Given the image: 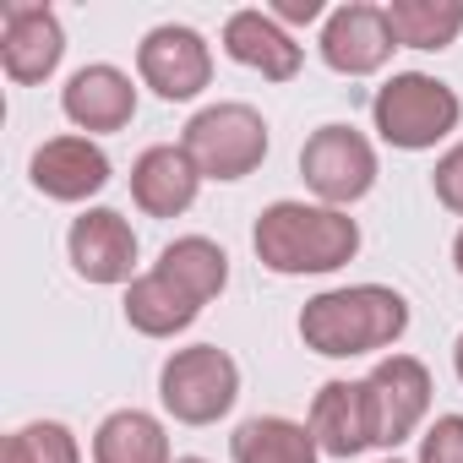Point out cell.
Returning <instances> with one entry per match:
<instances>
[{"mask_svg": "<svg viewBox=\"0 0 463 463\" xmlns=\"http://www.w3.org/2000/svg\"><path fill=\"white\" fill-rule=\"evenodd\" d=\"M452 371H458V382H463V333H458V344H452Z\"/></svg>", "mask_w": 463, "mask_h": 463, "instance_id": "484cf974", "label": "cell"}, {"mask_svg": "<svg viewBox=\"0 0 463 463\" xmlns=\"http://www.w3.org/2000/svg\"><path fill=\"white\" fill-rule=\"evenodd\" d=\"M202 317V300H191L175 279H164L158 268L126 284V322L142 338H175Z\"/></svg>", "mask_w": 463, "mask_h": 463, "instance_id": "e0dca14e", "label": "cell"}, {"mask_svg": "<svg viewBox=\"0 0 463 463\" xmlns=\"http://www.w3.org/2000/svg\"><path fill=\"white\" fill-rule=\"evenodd\" d=\"M61 109L77 131H126L137 115V88L120 66H82L61 88Z\"/></svg>", "mask_w": 463, "mask_h": 463, "instance_id": "5bb4252c", "label": "cell"}, {"mask_svg": "<svg viewBox=\"0 0 463 463\" xmlns=\"http://www.w3.org/2000/svg\"><path fill=\"white\" fill-rule=\"evenodd\" d=\"M382 463H403V458H382Z\"/></svg>", "mask_w": 463, "mask_h": 463, "instance_id": "f1b7e54d", "label": "cell"}, {"mask_svg": "<svg viewBox=\"0 0 463 463\" xmlns=\"http://www.w3.org/2000/svg\"><path fill=\"white\" fill-rule=\"evenodd\" d=\"M93 463H175L169 436L147 409H115L93 430Z\"/></svg>", "mask_w": 463, "mask_h": 463, "instance_id": "d6986e66", "label": "cell"}, {"mask_svg": "<svg viewBox=\"0 0 463 463\" xmlns=\"http://www.w3.org/2000/svg\"><path fill=\"white\" fill-rule=\"evenodd\" d=\"M322 17V0H279L273 6V23L284 28V23H317Z\"/></svg>", "mask_w": 463, "mask_h": 463, "instance_id": "d4e9b609", "label": "cell"}, {"mask_svg": "<svg viewBox=\"0 0 463 463\" xmlns=\"http://www.w3.org/2000/svg\"><path fill=\"white\" fill-rule=\"evenodd\" d=\"M158 273L175 279V284H180L191 300H202V306L229 289V257H223V246H213L207 235H180V241H169L164 257H158Z\"/></svg>", "mask_w": 463, "mask_h": 463, "instance_id": "ffe728a7", "label": "cell"}, {"mask_svg": "<svg viewBox=\"0 0 463 463\" xmlns=\"http://www.w3.org/2000/svg\"><path fill=\"white\" fill-rule=\"evenodd\" d=\"M137 71H142V82H147L158 99L185 104V99H196V93L213 82V50H207V39H202L196 28L164 23V28H153V33L137 44Z\"/></svg>", "mask_w": 463, "mask_h": 463, "instance_id": "ba28073f", "label": "cell"}, {"mask_svg": "<svg viewBox=\"0 0 463 463\" xmlns=\"http://www.w3.org/2000/svg\"><path fill=\"white\" fill-rule=\"evenodd\" d=\"M430 185H436V202H441V207L463 213V142H452V147L436 158V169H430Z\"/></svg>", "mask_w": 463, "mask_h": 463, "instance_id": "cb8c5ba5", "label": "cell"}, {"mask_svg": "<svg viewBox=\"0 0 463 463\" xmlns=\"http://www.w3.org/2000/svg\"><path fill=\"white\" fill-rule=\"evenodd\" d=\"M371 120H376L387 147L425 153V147H436L441 137L458 131L463 99L441 77H430V71H392L376 88V99H371Z\"/></svg>", "mask_w": 463, "mask_h": 463, "instance_id": "3957f363", "label": "cell"}, {"mask_svg": "<svg viewBox=\"0 0 463 463\" xmlns=\"http://www.w3.org/2000/svg\"><path fill=\"white\" fill-rule=\"evenodd\" d=\"M322 61L338 71V77H371L392 61V28H387V12L382 6H365V0H349V6L327 12L322 23V39H317Z\"/></svg>", "mask_w": 463, "mask_h": 463, "instance_id": "30bf717a", "label": "cell"}, {"mask_svg": "<svg viewBox=\"0 0 463 463\" xmlns=\"http://www.w3.org/2000/svg\"><path fill=\"white\" fill-rule=\"evenodd\" d=\"M175 463H207V458H175Z\"/></svg>", "mask_w": 463, "mask_h": 463, "instance_id": "83f0119b", "label": "cell"}, {"mask_svg": "<svg viewBox=\"0 0 463 463\" xmlns=\"http://www.w3.org/2000/svg\"><path fill=\"white\" fill-rule=\"evenodd\" d=\"M223 55L235 66L262 71L268 82H289L300 71V44L289 39V28L273 23V12H235L223 23Z\"/></svg>", "mask_w": 463, "mask_h": 463, "instance_id": "2e32d148", "label": "cell"}, {"mask_svg": "<svg viewBox=\"0 0 463 463\" xmlns=\"http://www.w3.org/2000/svg\"><path fill=\"white\" fill-rule=\"evenodd\" d=\"M300 175L322 207H349L376 185V147L354 126H322L300 147Z\"/></svg>", "mask_w": 463, "mask_h": 463, "instance_id": "8992f818", "label": "cell"}, {"mask_svg": "<svg viewBox=\"0 0 463 463\" xmlns=\"http://www.w3.org/2000/svg\"><path fill=\"white\" fill-rule=\"evenodd\" d=\"M452 262H458V273H463V229H458V241H452Z\"/></svg>", "mask_w": 463, "mask_h": 463, "instance_id": "4316f807", "label": "cell"}, {"mask_svg": "<svg viewBox=\"0 0 463 463\" xmlns=\"http://www.w3.org/2000/svg\"><path fill=\"white\" fill-rule=\"evenodd\" d=\"M235 398H241V365L218 344L175 349L158 371V403L180 425H213L235 409Z\"/></svg>", "mask_w": 463, "mask_h": 463, "instance_id": "277c9868", "label": "cell"}, {"mask_svg": "<svg viewBox=\"0 0 463 463\" xmlns=\"http://www.w3.org/2000/svg\"><path fill=\"white\" fill-rule=\"evenodd\" d=\"M311 436L322 458H360L371 447V409H365V382H322L311 398Z\"/></svg>", "mask_w": 463, "mask_h": 463, "instance_id": "9a60e30c", "label": "cell"}, {"mask_svg": "<svg viewBox=\"0 0 463 463\" xmlns=\"http://www.w3.org/2000/svg\"><path fill=\"white\" fill-rule=\"evenodd\" d=\"M180 147L202 169V180H246L268 158V120L251 104H207L185 120Z\"/></svg>", "mask_w": 463, "mask_h": 463, "instance_id": "5b68a950", "label": "cell"}, {"mask_svg": "<svg viewBox=\"0 0 463 463\" xmlns=\"http://www.w3.org/2000/svg\"><path fill=\"white\" fill-rule=\"evenodd\" d=\"M196 185H202V169L180 142H158L131 164V202L147 218H180L196 202Z\"/></svg>", "mask_w": 463, "mask_h": 463, "instance_id": "4fadbf2b", "label": "cell"}, {"mask_svg": "<svg viewBox=\"0 0 463 463\" xmlns=\"http://www.w3.org/2000/svg\"><path fill=\"white\" fill-rule=\"evenodd\" d=\"M229 452H235V463H317V458H322L311 425L284 420V414H257V420H246L235 436H229Z\"/></svg>", "mask_w": 463, "mask_h": 463, "instance_id": "ac0fdd59", "label": "cell"}, {"mask_svg": "<svg viewBox=\"0 0 463 463\" xmlns=\"http://www.w3.org/2000/svg\"><path fill=\"white\" fill-rule=\"evenodd\" d=\"M365 409H371V447H398L420 430L430 414V371L414 354H387L365 376Z\"/></svg>", "mask_w": 463, "mask_h": 463, "instance_id": "52a82bcc", "label": "cell"}, {"mask_svg": "<svg viewBox=\"0 0 463 463\" xmlns=\"http://www.w3.org/2000/svg\"><path fill=\"white\" fill-rule=\"evenodd\" d=\"M382 12L398 50H447L463 33V0H392Z\"/></svg>", "mask_w": 463, "mask_h": 463, "instance_id": "44dd1931", "label": "cell"}, {"mask_svg": "<svg viewBox=\"0 0 463 463\" xmlns=\"http://www.w3.org/2000/svg\"><path fill=\"white\" fill-rule=\"evenodd\" d=\"M66 55V33L61 17L50 6H6L0 12V66L17 88L50 82L55 66Z\"/></svg>", "mask_w": 463, "mask_h": 463, "instance_id": "8fae6325", "label": "cell"}, {"mask_svg": "<svg viewBox=\"0 0 463 463\" xmlns=\"http://www.w3.org/2000/svg\"><path fill=\"white\" fill-rule=\"evenodd\" d=\"M0 463H82V447L61 420H33V425L6 436Z\"/></svg>", "mask_w": 463, "mask_h": 463, "instance_id": "7402d4cb", "label": "cell"}, {"mask_svg": "<svg viewBox=\"0 0 463 463\" xmlns=\"http://www.w3.org/2000/svg\"><path fill=\"white\" fill-rule=\"evenodd\" d=\"M66 257H71L77 279H88V284H104V289L131 284V273H137V229L115 207H88L66 229Z\"/></svg>", "mask_w": 463, "mask_h": 463, "instance_id": "9c48e42d", "label": "cell"}, {"mask_svg": "<svg viewBox=\"0 0 463 463\" xmlns=\"http://www.w3.org/2000/svg\"><path fill=\"white\" fill-rule=\"evenodd\" d=\"M420 463H463V414H441L425 425Z\"/></svg>", "mask_w": 463, "mask_h": 463, "instance_id": "603a6c76", "label": "cell"}, {"mask_svg": "<svg viewBox=\"0 0 463 463\" xmlns=\"http://www.w3.org/2000/svg\"><path fill=\"white\" fill-rule=\"evenodd\" d=\"M257 262L279 279H306V273H338L360 251V223L344 207L322 202H273L257 213L251 229Z\"/></svg>", "mask_w": 463, "mask_h": 463, "instance_id": "6da1fadb", "label": "cell"}, {"mask_svg": "<svg viewBox=\"0 0 463 463\" xmlns=\"http://www.w3.org/2000/svg\"><path fill=\"white\" fill-rule=\"evenodd\" d=\"M28 175L50 202H88L109 185V153L88 137H50L33 153Z\"/></svg>", "mask_w": 463, "mask_h": 463, "instance_id": "7c38bea8", "label": "cell"}, {"mask_svg": "<svg viewBox=\"0 0 463 463\" xmlns=\"http://www.w3.org/2000/svg\"><path fill=\"white\" fill-rule=\"evenodd\" d=\"M409 333V300L387 284H349V289H322L300 311V338L306 349L327 360H354L392 349Z\"/></svg>", "mask_w": 463, "mask_h": 463, "instance_id": "7a4b0ae2", "label": "cell"}]
</instances>
